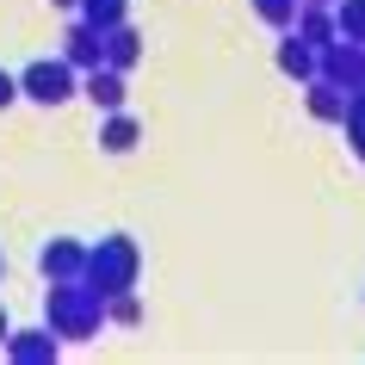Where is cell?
<instances>
[{
	"label": "cell",
	"instance_id": "obj_1",
	"mask_svg": "<svg viewBox=\"0 0 365 365\" xmlns=\"http://www.w3.org/2000/svg\"><path fill=\"white\" fill-rule=\"evenodd\" d=\"M43 322L62 341H99L106 334V291H93L87 279H50V291H43Z\"/></svg>",
	"mask_w": 365,
	"mask_h": 365
},
{
	"label": "cell",
	"instance_id": "obj_2",
	"mask_svg": "<svg viewBox=\"0 0 365 365\" xmlns=\"http://www.w3.org/2000/svg\"><path fill=\"white\" fill-rule=\"evenodd\" d=\"M81 279H87L93 291H106V297L136 291V279H143V248H136L130 235H99V242H87V267H81Z\"/></svg>",
	"mask_w": 365,
	"mask_h": 365
},
{
	"label": "cell",
	"instance_id": "obj_3",
	"mask_svg": "<svg viewBox=\"0 0 365 365\" xmlns=\"http://www.w3.org/2000/svg\"><path fill=\"white\" fill-rule=\"evenodd\" d=\"M75 93H81V68L68 56H38L19 75V99H31V106H68Z\"/></svg>",
	"mask_w": 365,
	"mask_h": 365
},
{
	"label": "cell",
	"instance_id": "obj_4",
	"mask_svg": "<svg viewBox=\"0 0 365 365\" xmlns=\"http://www.w3.org/2000/svg\"><path fill=\"white\" fill-rule=\"evenodd\" d=\"M316 75L334 81V87H346V93H359L365 87V43H353V38L322 43V50H316Z\"/></svg>",
	"mask_w": 365,
	"mask_h": 365
},
{
	"label": "cell",
	"instance_id": "obj_5",
	"mask_svg": "<svg viewBox=\"0 0 365 365\" xmlns=\"http://www.w3.org/2000/svg\"><path fill=\"white\" fill-rule=\"evenodd\" d=\"M56 353H62V334H50V322L6 334V359L13 365H56Z\"/></svg>",
	"mask_w": 365,
	"mask_h": 365
},
{
	"label": "cell",
	"instance_id": "obj_6",
	"mask_svg": "<svg viewBox=\"0 0 365 365\" xmlns=\"http://www.w3.org/2000/svg\"><path fill=\"white\" fill-rule=\"evenodd\" d=\"M81 267H87V242H75V235H50L38 248V272L43 279H81Z\"/></svg>",
	"mask_w": 365,
	"mask_h": 365
},
{
	"label": "cell",
	"instance_id": "obj_7",
	"mask_svg": "<svg viewBox=\"0 0 365 365\" xmlns=\"http://www.w3.org/2000/svg\"><path fill=\"white\" fill-rule=\"evenodd\" d=\"M62 56L75 62L81 75H87V68H99V62H106V31H93L87 19H75L68 31H62Z\"/></svg>",
	"mask_w": 365,
	"mask_h": 365
},
{
	"label": "cell",
	"instance_id": "obj_8",
	"mask_svg": "<svg viewBox=\"0 0 365 365\" xmlns=\"http://www.w3.org/2000/svg\"><path fill=\"white\" fill-rule=\"evenodd\" d=\"M346 99H353V93L334 87V81H322V75L304 81V112L316 118V124H341V118H346Z\"/></svg>",
	"mask_w": 365,
	"mask_h": 365
},
{
	"label": "cell",
	"instance_id": "obj_9",
	"mask_svg": "<svg viewBox=\"0 0 365 365\" xmlns=\"http://www.w3.org/2000/svg\"><path fill=\"white\" fill-rule=\"evenodd\" d=\"M124 93H130V87H124V68H106V62H99V68L81 75V99H93L99 112H118Z\"/></svg>",
	"mask_w": 365,
	"mask_h": 365
},
{
	"label": "cell",
	"instance_id": "obj_10",
	"mask_svg": "<svg viewBox=\"0 0 365 365\" xmlns=\"http://www.w3.org/2000/svg\"><path fill=\"white\" fill-rule=\"evenodd\" d=\"M291 31L309 43V50H322V43L341 38V25H334V6H316V0H304L297 6V19H291Z\"/></svg>",
	"mask_w": 365,
	"mask_h": 365
},
{
	"label": "cell",
	"instance_id": "obj_11",
	"mask_svg": "<svg viewBox=\"0 0 365 365\" xmlns=\"http://www.w3.org/2000/svg\"><path fill=\"white\" fill-rule=\"evenodd\" d=\"M136 62H143V31L124 19V25H112V31H106V68H124V75H130Z\"/></svg>",
	"mask_w": 365,
	"mask_h": 365
},
{
	"label": "cell",
	"instance_id": "obj_12",
	"mask_svg": "<svg viewBox=\"0 0 365 365\" xmlns=\"http://www.w3.org/2000/svg\"><path fill=\"white\" fill-rule=\"evenodd\" d=\"M136 143H143V124H136L124 106H118V112H106V124H99V149H106V155H130Z\"/></svg>",
	"mask_w": 365,
	"mask_h": 365
},
{
	"label": "cell",
	"instance_id": "obj_13",
	"mask_svg": "<svg viewBox=\"0 0 365 365\" xmlns=\"http://www.w3.org/2000/svg\"><path fill=\"white\" fill-rule=\"evenodd\" d=\"M279 75H291L297 87H304V81H316V50H309L297 31H285V38H279Z\"/></svg>",
	"mask_w": 365,
	"mask_h": 365
},
{
	"label": "cell",
	"instance_id": "obj_14",
	"mask_svg": "<svg viewBox=\"0 0 365 365\" xmlns=\"http://www.w3.org/2000/svg\"><path fill=\"white\" fill-rule=\"evenodd\" d=\"M75 13L93 25V31H112V25L130 19V0H75Z\"/></svg>",
	"mask_w": 365,
	"mask_h": 365
},
{
	"label": "cell",
	"instance_id": "obj_15",
	"mask_svg": "<svg viewBox=\"0 0 365 365\" xmlns=\"http://www.w3.org/2000/svg\"><path fill=\"white\" fill-rule=\"evenodd\" d=\"M341 130H346V149L359 155V168H365V87L353 99H346V118H341Z\"/></svg>",
	"mask_w": 365,
	"mask_h": 365
},
{
	"label": "cell",
	"instance_id": "obj_16",
	"mask_svg": "<svg viewBox=\"0 0 365 365\" xmlns=\"http://www.w3.org/2000/svg\"><path fill=\"white\" fill-rule=\"evenodd\" d=\"M106 328H143V304H136V291L106 297Z\"/></svg>",
	"mask_w": 365,
	"mask_h": 365
},
{
	"label": "cell",
	"instance_id": "obj_17",
	"mask_svg": "<svg viewBox=\"0 0 365 365\" xmlns=\"http://www.w3.org/2000/svg\"><path fill=\"white\" fill-rule=\"evenodd\" d=\"M248 6H254V19H260V25L291 31V19H297V6H304V0H248Z\"/></svg>",
	"mask_w": 365,
	"mask_h": 365
},
{
	"label": "cell",
	"instance_id": "obj_18",
	"mask_svg": "<svg viewBox=\"0 0 365 365\" xmlns=\"http://www.w3.org/2000/svg\"><path fill=\"white\" fill-rule=\"evenodd\" d=\"M334 25H341V38L365 43V0H334Z\"/></svg>",
	"mask_w": 365,
	"mask_h": 365
},
{
	"label": "cell",
	"instance_id": "obj_19",
	"mask_svg": "<svg viewBox=\"0 0 365 365\" xmlns=\"http://www.w3.org/2000/svg\"><path fill=\"white\" fill-rule=\"evenodd\" d=\"M13 99H19V75H6V68H0V112H6Z\"/></svg>",
	"mask_w": 365,
	"mask_h": 365
},
{
	"label": "cell",
	"instance_id": "obj_20",
	"mask_svg": "<svg viewBox=\"0 0 365 365\" xmlns=\"http://www.w3.org/2000/svg\"><path fill=\"white\" fill-rule=\"evenodd\" d=\"M6 334H13V322H6V304H0V346H6Z\"/></svg>",
	"mask_w": 365,
	"mask_h": 365
},
{
	"label": "cell",
	"instance_id": "obj_21",
	"mask_svg": "<svg viewBox=\"0 0 365 365\" xmlns=\"http://www.w3.org/2000/svg\"><path fill=\"white\" fill-rule=\"evenodd\" d=\"M0 279H6V254H0Z\"/></svg>",
	"mask_w": 365,
	"mask_h": 365
},
{
	"label": "cell",
	"instance_id": "obj_22",
	"mask_svg": "<svg viewBox=\"0 0 365 365\" xmlns=\"http://www.w3.org/2000/svg\"><path fill=\"white\" fill-rule=\"evenodd\" d=\"M50 6H75V0H50Z\"/></svg>",
	"mask_w": 365,
	"mask_h": 365
},
{
	"label": "cell",
	"instance_id": "obj_23",
	"mask_svg": "<svg viewBox=\"0 0 365 365\" xmlns=\"http://www.w3.org/2000/svg\"><path fill=\"white\" fill-rule=\"evenodd\" d=\"M316 6H334V0H316Z\"/></svg>",
	"mask_w": 365,
	"mask_h": 365
}]
</instances>
